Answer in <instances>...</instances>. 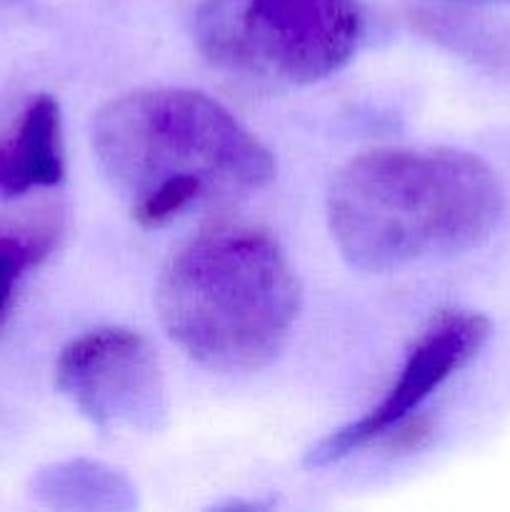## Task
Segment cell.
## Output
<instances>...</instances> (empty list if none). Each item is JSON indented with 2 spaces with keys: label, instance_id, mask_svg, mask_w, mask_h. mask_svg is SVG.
Returning <instances> with one entry per match:
<instances>
[{
  "label": "cell",
  "instance_id": "obj_1",
  "mask_svg": "<svg viewBox=\"0 0 510 512\" xmlns=\"http://www.w3.org/2000/svg\"><path fill=\"white\" fill-rule=\"evenodd\" d=\"M503 215V188L483 158L453 148H380L335 170L333 243L360 273H393L478 248Z\"/></svg>",
  "mask_w": 510,
  "mask_h": 512
},
{
  "label": "cell",
  "instance_id": "obj_2",
  "mask_svg": "<svg viewBox=\"0 0 510 512\" xmlns=\"http://www.w3.org/2000/svg\"><path fill=\"white\" fill-rule=\"evenodd\" d=\"M90 143L145 230L163 228L205 200L255 193L275 175L270 150L200 90L118 95L95 113Z\"/></svg>",
  "mask_w": 510,
  "mask_h": 512
},
{
  "label": "cell",
  "instance_id": "obj_3",
  "mask_svg": "<svg viewBox=\"0 0 510 512\" xmlns=\"http://www.w3.org/2000/svg\"><path fill=\"white\" fill-rule=\"evenodd\" d=\"M168 338L213 373H255L288 345L300 285L278 240L255 225H218L175 250L155 285Z\"/></svg>",
  "mask_w": 510,
  "mask_h": 512
},
{
  "label": "cell",
  "instance_id": "obj_4",
  "mask_svg": "<svg viewBox=\"0 0 510 512\" xmlns=\"http://www.w3.org/2000/svg\"><path fill=\"white\" fill-rule=\"evenodd\" d=\"M358 0H200L193 40L213 68L258 85H310L350 63Z\"/></svg>",
  "mask_w": 510,
  "mask_h": 512
},
{
  "label": "cell",
  "instance_id": "obj_5",
  "mask_svg": "<svg viewBox=\"0 0 510 512\" xmlns=\"http://www.w3.org/2000/svg\"><path fill=\"white\" fill-rule=\"evenodd\" d=\"M55 385L100 430L153 433L165 423L158 355L135 330L98 328L70 340L55 363Z\"/></svg>",
  "mask_w": 510,
  "mask_h": 512
},
{
  "label": "cell",
  "instance_id": "obj_6",
  "mask_svg": "<svg viewBox=\"0 0 510 512\" xmlns=\"http://www.w3.org/2000/svg\"><path fill=\"white\" fill-rule=\"evenodd\" d=\"M490 335V320L480 313L453 310L445 313L420 335L415 348L405 358L398 380L388 388L375 408L363 418L343 425L325 435L320 443L305 453V468L320 470L340 463L355 450L375 443L383 430L398 423L405 415L415 413L423 400H428L450 375L470 363Z\"/></svg>",
  "mask_w": 510,
  "mask_h": 512
},
{
  "label": "cell",
  "instance_id": "obj_7",
  "mask_svg": "<svg viewBox=\"0 0 510 512\" xmlns=\"http://www.w3.org/2000/svg\"><path fill=\"white\" fill-rule=\"evenodd\" d=\"M63 173L60 105L53 95H38L25 108L15 133L0 140V200L53 188Z\"/></svg>",
  "mask_w": 510,
  "mask_h": 512
},
{
  "label": "cell",
  "instance_id": "obj_8",
  "mask_svg": "<svg viewBox=\"0 0 510 512\" xmlns=\"http://www.w3.org/2000/svg\"><path fill=\"white\" fill-rule=\"evenodd\" d=\"M33 495L58 510H133L135 488L120 470L93 460L48 465L33 478Z\"/></svg>",
  "mask_w": 510,
  "mask_h": 512
},
{
  "label": "cell",
  "instance_id": "obj_9",
  "mask_svg": "<svg viewBox=\"0 0 510 512\" xmlns=\"http://www.w3.org/2000/svg\"><path fill=\"white\" fill-rule=\"evenodd\" d=\"M50 240L45 235H0V325L8 315L18 280L23 273L48 255Z\"/></svg>",
  "mask_w": 510,
  "mask_h": 512
},
{
  "label": "cell",
  "instance_id": "obj_10",
  "mask_svg": "<svg viewBox=\"0 0 510 512\" xmlns=\"http://www.w3.org/2000/svg\"><path fill=\"white\" fill-rule=\"evenodd\" d=\"M375 440H380V448L390 455L420 453L433 440V423L423 415L410 413L383 430Z\"/></svg>",
  "mask_w": 510,
  "mask_h": 512
},
{
  "label": "cell",
  "instance_id": "obj_11",
  "mask_svg": "<svg viewBox=\"0 0 510 512\" xmlns=\"http://www.w3.org/2000/svg\"><path fill=\"white\" fill-rule=\"evenodd\" d=\"M8 3H18V0H0V5H8Z\"/></svg>",
  "mask_w": 510,
  "mask_h": 512
}]
</instances>
